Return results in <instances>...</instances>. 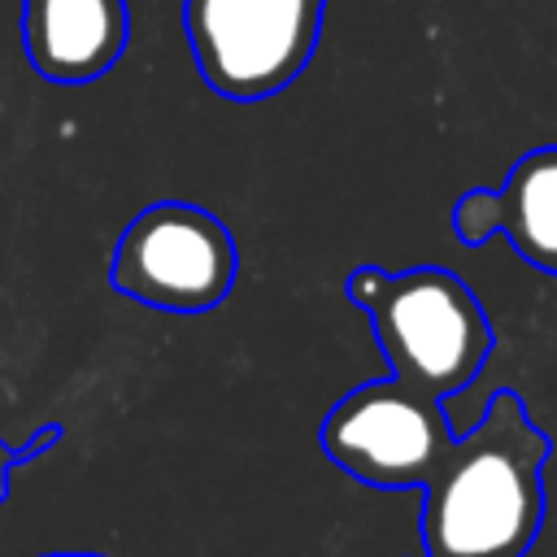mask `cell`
I'll use <instances>...</instances> for the list:
<instances>
[{"instance_id": "obj_1", "label": "cell", "mask_w": 557, "mask_h": 557, "mask_svg": "<svg viewBox=\"0 0 557 557\" xmlns=\"http://www.w3.org/2000/svg\"><path fill=\"white\" fill-rule=\"evenodd\" d=\"M548 435L518 392H496L422 483L426 557H522L544 522Z\"/></svg>"}, {"instance_id": "obj_2", "label": "cell", "mask_w": 557, "mask_h": 557, "mask_svg": "<svg viewBox=\"0 0 557 557\" xmlns=\"http://www.w3.org/2000/svg\"><path fill=\"white\" fill-rule=\"evenodd\" d=\"M344 296L366 309L387 370L440 400L474 383L492 357V322L479 296L444 265L400 274L357 265L344 278Z\"/></svg>"}, {"instance_id": "obj_3", "label": "cell", "mask_w": 557, "mask_h": 557, "mask_svg": "<svg viewBox=\"0 0 557 557\" xmlns=\"http://www.w3.org/2000/svg\"><path fill=\"white\" fill-rule=\"evenodd\" d=\"M235 270L239 252L222 218L187 200H157L126 222L109 278L139 305L165 313H209L226 300Z\"/></svg>"}, {"instance_id": "obj_4", "label": "cell", "mask_w": 557, "mask_h": 557, "mask_svg": "<svg viewBox=\"0 0 557 557\" xmlns=\"http://www.w3.org/2000/svg\"><path fill=\"white\" fill-rule=\"evenodd\" d=\"M326 0H187L183 22L200 78L226 100L283 91L313 57Z\"/></svg>"}, {"instance_id": "obj_5", "label": "cell", "mask_w": 557, "mask_h": 557, "mask_svg": "<svg viewBox=\"0 0 557 557\" xmlns=\"http://www.w3.org/2000/svg\"><path fill=\"white\" fill-rule=\"evenodd\" d=\"M444 400L387 374L352 387L322 418V453L366 487H422L453 448Z\"/></svg>"}, {"instance_id": "obj_6", "label": "cell", "mask_w": 557, "mask_h": 557, "mask_svg": "<svg viewBox=\"0 0 557 557\" xmlns=\"http://www.w3.org/2000/svg\"><path fill=\"white\" fill-rule=\"evenodd\" d=\"M453 231L470 248L505 235L527 265L557 274V144L522 152L500 187L466 191L453 205Z\"/></svg>"}, {"instance_id": "obj_7", "label": "cell", "mask_w": 557, "mask_h": 557, "mask_svg": "<svg viewBox=\"0 0 557 557\" xmlns=\"http://www.w3.org/2000/svg\"><path fill=\"white\" fill-rule=\"evenodd\" d=\"M126 0H22L26 61L48 83H91L126 52Z\"/></svg>"}, {"instance_id": "obj_8", "label": "cell", "mask_w": 557, "mask_h": 557, "mask_svg": "<svg viewBox=\"0 0 557 557\" xmlns=\"http://www.w3.org/2000/svg\"><path fill=\"white\" fill-rule=\"evenodd\" d=\"M61 435H65L61 422H44V426H39L26 444H17V448L0 440V505L9 500V479H13V470L26 466V461H35V457H44L52 444H61Z\"/></svg>"}, {"instance_id": "obj_9", "label": "cell", "mask_w": 557, "mask_h": 557, "mask_svg": "<svg viewBox=\"0 0 557 557\" xmlns=\"http://www.w3.org/2000/svg\"><path fill=\"white\" fill-rule=\"evenodd\" d=\"M48 557H104V553H48Z\"/></svg>"}]
</instances>
